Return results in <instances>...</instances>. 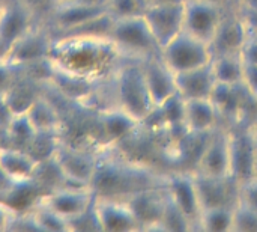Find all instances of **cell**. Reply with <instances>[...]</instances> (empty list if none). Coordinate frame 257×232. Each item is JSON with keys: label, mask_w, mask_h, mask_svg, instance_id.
I'll return each instance as SVG.
<instances>
[{"label": "cell", "mask_w": 257, "mask_h": 232, "mask_svg": "<svg viewBox=\"0 0 257 232\" xmlns=\"http://www.w3.org/2000/svg\"><path fill=\"white\" fill-rule=\"evenodd\" d=\"M123 56L107 36H60L54 38L50 65L65 74L101 83L111 80Z\"/></svg>", "instance_id": "obj_1"}, {"label": "cell", "mask_w": 257, "mask_h": 232, "mask_svg": "<svg viewBox=\"0 0 257 232\" xmlns=\"http://www.w3.org/2000/svg\"><path fill=\"white\" fill-rule=\"evenodd\" d=\"M166 178L167 172H158L149 165L126 157L117 146H102L90 189L95 196L125 201L139 192L163 187Z\"/></svg>", "instance_id": "obj_2"}, {"label": "cell", "mask_w": 257, "mask_h": 232, "mask_svg": "<svg viewBox=\"0 0 257 232\" xmlns=\"http://www.w3.org/2000/svg\"><path fill=\"white\" fill-rule=\"evenodd\" d=\"M114 106L143 122L155 109L143 72L142 60L123 57L111 77Z\"/></svg>", "instance_id": "obj_3"}, {"label": "cell", "mask_w": 257, "mask_h": 232, "mask_svg": "<svg viewBox=\"0 0 257 232\" xmlns=\"http://www.w3.org/2000/svg\"><path fill=\"white\" fill-rule=\"evenodd\" d=\"M110 39L114 42L123 57L145 60L160 56L161 53V48L143 17L114 20Z\"/></svg>", "instance_id": "obj_4"}, {"label": "cell", "mask_w": 257, "mask_h": 232, "mask_svg": "<svg viewBox=\"0 0 257 232\" xmlns=\"http://www.w3.org/2000/svg\"><path fill=\"white\" fill-rule=\"evenodd\" d=\"M53 42V32L44 21H39L9 45L6 57L14 65L23 69H30L50 60Z\"/></svg>", "instance_id": "obj_5"}, {"label": "cell", "mask_w": 257, "mask_h": 232, "mask_svg": "<svg viewBox=\"0 0 257 232\" xmlns=\"http://www.w3.org/2000/svg\"><path fill=\"white\" fill-rule=\"evenodd\" d=\"M160 57L175 74H178L211 63L212 51L208 42L182 30L161 48Z\"/></svg>", "instance_id": "obj_6"}, {"label": "cell", "mask_w": 257, "mask_h": 232, "mask_svg": "<svg viewBox=\"0 0 257 232\" xmlns=\"http://www.w3.org/2000/svg\"><path fill=\"white\" fill-rule=\"evenodd\" d=\"M101 148L102 146H98L95 143L90 145L89 140L68 142L62 136L54 159L66 177L90 186Z\"/></svg>", "instance_id": "obj_7"}, {"label": "cell", "mask_w": 257, "mask_h": 232, "mask_svg": "<svg viewBox=\"0 0 257 232\" xmlns=\"http://www.w3.org/2000/svg\"><path fill=\"white\" fill-rule=\"evenodd\" d=\"M250 36V26L238 6L227 9L209 42L212 57L220 54H241Z\"/></svg>", "instance_id": "obj_8"}, {"label": "cell", "mask_w": 257, "mask_h": 232, "mask_svg": "<svg viewBox=\"0 0 257 232\" xmlns=\"http://www.w3.org/2000/svg\"><path fill=\"white\" fill-rule=\"evenodd\" d=\"M98 134L101 146H119L133 139L142 128V122L117 106H107L98 110Z\"/></svg>", "instance_id": "obj_9"}, {"label": "cell", "mask_w": 257, "mask_h": 232, "mask_svg": "<svg viewBox=\"0 0 257 232\" xmlns=\"http://www.w3.org/2000/svg\"><path fill=\"white\" fill-rule=\"evenodd\" d=\"M166 192L170 201L187 216V219L193 223L194 231L197 229L199 217L202 214V204L197 192V186L194 181L193 171H173L167 172L166 178Z\"/></svg>", "instance_id": "obj_10"}, {"label": "cell", "mask_w": 257, "mask_h": 232, "mask_svg": "<svg viewBox=\"0 0 257 232\" xmlns=\"http://www.w3.org/2000/svg\"><path fill=\"white\" fill-rule=\"evenodd\" d=\"M230 146V177L242 184L254 178L257 162V142L248 125L244 128L229 130Z\"/></svg>", "instance_id": "obj_11"}, {"label": "cell", "mask_w": 257, "mask_h": 232, "mask_svg": "<svg viewBox=\"0 0 257 232\" xmlns=\"http://www.w3.org/2000/svg\"><path fill=\"white\" fill-rule=\"evenodd\" d=\"M226 11H227L226 8L214 5V3H206V2H199V0H185L184 32L209 44Z\"/></svg>", "instance_id": "obj_12"}, {"label": "cell", "mask_w": 257, "mask_h": 232, "mask_svg": "<svg viewBox=\"0 0 257 232\" xmlns=\"http://www.w3.org/2000/svg\"><path fill=\"white\" fill-rule=\"evenodd\" d=\"M196 172L212 177L230 175V146H229V128L218 127L208 134L205 146L197 159Z\"/></svg>", "instance_id": "obj_13"}, {"label": "cell", "mask_w": 257, "mask_h": 232, "mask_svg": "<svg viewBox=\"0 0 257 232\" xmlns=\"http://www.w3.org/2000/svg\"><path fill=\"white\" fill-rule=\"evenodd\" d=\"M202 208L226 207L235 208L239 204V184L229 177H212L193 171Z\"/></svg>", "instance_id": "obj_14"}, {"label": "cell", "mask_w": 257, "mask_h": 232, "mask_svg": "<svg viewBox=\"0 0 257 232\" xmlns=\"http://www.w3.org/2000/svg\"><path fill=\"white\" fill-rule=\"evenodd\" d=\"M157 44L163 48L184 30V3L149 5L143 15Z\"/></svg>", "instance_id": "obj_15"}, {"label": "cell", "mask_w": 257, "mask_h": 232, "mask_svg": "<svg viewBox=\"0 0 257 232\" xmlns=\"http://www.w3.org/2000/svg\"><path fill=\"white\" fill-rule=\"evenodd\" d=\"M38 199L69 223L93 202L95 193L90 187H59L39 195Z\"/></svg>", "instance_id": "obj_16"}, {"label": "cell", "mask_w": 257, "mask_h": 232, "mask_svg": "<svg viewBox=\"0 0 257 232\" xmlns=\"http://www.w3.org/2000/svg\"><path fill=\"white\" fill-rule=\"evenodd\" d=\"M41 20L23 0H6L0 12V42L9 48Z\"/></svg>", "instance_id": "obj_17"}, {"label": "cell", "mask_w": 257, "mask_h": 232, "mask_svg": "<svg viewBox=\"0 0 257 232\" xmlns=\"http://www.w3.org/2000/svg\"><path fill=\"white\" fill-rule=\"evenodd\" d=\"M125 201L131 207V210L140 225V229L161 231L160 220H161L164 205L167 201V192H166L164 186L139 192Z\"/></svg>", "instance_id": "obj_18"}, {"label": "cell", "mask_w": 257, "mask_h": 232, "mask_svg": "<svg viewBox=\"0 0 257 232\" xmlns=\"http://www.w3.org/2000/svg\"><path fill=\"white\" fill-rule=\"evenodd\" d=\"M95 210L98 214L101 231H140V225L126 201L95 196Z\"/></svg>", "instance_id": "obj_19"}, {"label": "cell", "mask_w": 257, "mask_h": 232, "mask_svg": "<svg viewBox=\"0 0 257 232\" xmlns=\"http://www.w3.org/2000/svg\"><path fill=\"white\" fill-rule=\"evenodd\" d=\"M39 162L26 149L11 145H0V169L15 184L32 183Z\"/></svg>", "instance_id": "obj_20"}, {"label": "cell", "mask_w": 257, "mask_h": 232, "mask_svg": "<svg viewBox=\"0 0 257 232\" xmlns=\"http://www.w3.org/2000/svg\"><path fill=\"white\" fill-rule=\"evenodd\" d=\"M142 65H143L148 89L155 107L161 106L170 97L178 94L175 72L163 62L160 56L145 59L142 60Z\"/></svg>", "instance_id": "obj_21"}, {"label": "cell", "mask_w": 257, "mask_h": 232, "mask_svg": "<svg viewBox=\"0 0 257 232\" xmlns=\"http://www.w3.org/2000/svg\"><path fill=\"white\" fill-rule=\"evenodd\" d=\"M221 116L209 98L185 100L184 130L191 134H209L220 127Z\"/></svg>", "instance_id": "obj_22"}, {"label": "cell", "mask_w": 257, "mask_h": 232, "mask_svg": "<svg viewBox=\"0 0 257 232\" xmlns=\"http://www.w3.org/2000/svg\"><path fill=\"white\" fill-rule=\"evenodd\" d=\"M175 79H176V91L184 100L209 98L217 83L211 63L190 71L178 72L175 74Z\"/></svg>", "instance_id": "obj_23"}, {"label": "cell", "mask_w": 257, "mask_h": 232, "mask_svg": "<svg viewBox=\"0 0 257 232\" xmlns=\"http://www.w3.org/2000/svg\"><path fill=\"white\" fill-rule=\"evenodd\" d=\"M245 98H251L242 85H224L215 83L209 100L217 107L221 119H239L245 109Z\"/></svg>", "instance_id": "obj_24"}, {"label": "cell", "mask_w": 257, "mask_h": 232, "mask_svg": "<svg viewBox=\"0 0 257 232\" xmlns=\"http://www.w3.org/2000/svg\"><path fill=\"white\" fill-rule=\"evenodd\" d=\"M26 113L32 121L33 127L36 128V131L60 133L63 136L65 124L62 119V113L59 107L45 94H41Z\"/></svg>", "instance_id": "obj_25"}, {"label": "cell", "mask_w": 257, "mask_h": 232, "mask_svg": "<svg viewBox=\"0 0 257 232\" xmlns=\"http://www.w3.org/2000/svg\"><path fill=\"white\" fill-rule=\"evenodd\" d=\"M36 133L38 131L29 119L27 113H14L5 128L2 145H11L15 148L27 149Z\"/></svg>", "instance_id": "obj_26"}, {"label": "cell", "mask_w": 257, "mask_h": 232, "mask_svg": "<svg viewBox=\"0 0 257 232\" xmlns=\"http://www.w3.org/2000/svg\"><path fill=\"white\" fill-rule=\"evenodd\" d=\"M211 68L217 83L242 85L244 59L242 54H220L211 60Z\"/></svg>", "instance_id": "obj_27"}, {"label": "cell", "mask_w": 257, "mask_h": 232, "mask_svg": "<svg viewBox=\"0 0 257 232\" xmlns=\"http://www.w3.org/2000/svg\"><path fill=\"white\" fill-rule=\"evenodd\" d=\"M233 211L235 208L214 207L202 210L199 217L197 231L227 232L233 229Z\"/></svg>", "instance_id": "obj_28"}, {"label": "cell", "mask_w": 257, "mask_h": 232, "mask_svg": "<svg viewBox=\"0 0 257 232\" xmlns=\"http://www.w3.org/2000/svg\"><path fill=\"white\" fill-rule=\"evenodd\" d=\"M27 210L32 213L39 231H69L68 220L48 208L38 198L27 207Z\"/></svg>", "instance_id": "obj_29"}, {"label": "cell", "mask_w": 257, "mask_h": 232, "mask_svg": "<svg viewBox=\"0 0 257 232\" xmlns=\"http://www.w3.org/2000/svg\"><path fill=\"white\" fill-rule=\"evenodd\" d=\"M161 231H194L193 223L187 219V216L170 201L167 195V201L164 205V211L160 220Z\"/></svg>", "instance_id": "obj_30"}, {"label": "cell", "mask_w": 257, "mask_h": 232, "mask_svg": "<svg viewBox=\"0 0 257 232\" xmlns=\"http://www.w3.org/2000/svg\"><path fill=\"white\" fill-rule=\"evenodd\" d=\"M149 8L148 0H108L107 12L114 20L143 17Z\"/></svg>", "instance_id": "obj_31"}, {"label": "cell", "mask_w": 257, "mask_h": 232, "mask_svg": "<svg viewBox=\"0 0 257 232\" xmlns=\"http://www.w3.org/2000/svg\"><path fill=\"white\" fill-rule=\"evenodd\" d=\"M69 231H101V225L95 210V199L83 213L69 220Z\"/></svg>", "instance_id": "obj_32"}, {"label": "cell", "mask_w": 257, "mask_h": 232, "mask_svg": "<svg viewBox=\"0 0 257 232\" xmlns=\"http://www.w3.org/2000/svg\"><path fill=\"white\" fill-rule=\"evenodd\" d=\"M233 232H256L257 213L238 204L233 211Z\"/></svg>", "instance_id": "obj_33"}, {"label": "cell", "mask_w": 257, "mask_h": 232, "mask_svg": "<svg viewBox=\"0 0 257 232\" xmlns=\"http://www.w3.org/2000/svg\"><path fill=\"white\" fill-rule=\"evenodd\" d=\"M23 68L14 65L6 56L0 57V97H3L21 75Z\"/></svg>", "instance_id": "obj_34"}, {"label": "cell", "mask_w": 257, "mask_h": 232, "mask_svg": "<svg viewBox=\"0 0 257 232\" xmlns=\"http://www.w3.org/2000/svg\"><path fill=\"white\" fill-rule=\"evenodd\" d=\"M239 204L257 213V178L239 184Z\"/></svg>", "instance_id": "obj_35"}, {"label": "cell", "mask_w": 257, "mask_h": 232, "mask_svg": "<svg viewBox=\"0 0 257 232\" xmlns=\"http://www.w3.org/2000/svg\"><path fill=\"white\" fill-rule=\"evenodd\" d=\"M242 86L253 101H257V63L244 60L242 71Z\"/></svg>", "instance_id": "obj_36"}, {"label": "cell", "mask_w": 257, "mask_h": 232, "mask_svg": "<svg viewBox=\"0 0 257 232\" xmlns=\"http://www.w3.org/2000/svg\"><path fill=\"white\" fill-rule=\"evenodd\" d=\"M18 213V208H15L12 204L0 198V231H9L11 225Z\"/></svg>", "instance_id": "obj_37"}, {"label": "cell", "mask_w": 257, "mask_h": 232, "mask_svg": "<svg viewBox=\"0 0 257 232\" xmlns=\"http://www.w3.org/2000/svg\"><path fill=\"white\" fill-rule=\"evenodd\" d=\"M41 21H45L54 8V0H23Z\"/></svg>", "instance_id": "obj_38"}, {"label": "cell", "mask_w": 257, "mask_h": 232, "mask_svg": "<svg viewBox=\"0 0 257 232\" xmlns=\"http://www.w3.org/2000/svg\"><path fill=\"white\" fill-rule=\"evenodd\" d=\"M241 54L245 62L257 63V36H250Z\"/></svg>", "instance_id": "obj_39"}, {"label": "cell", "mask_w": 257, "mask_h": 232, "mask_svg": "<svg viewBox=\"0 0 257 232\" xmlns=\"http://www.w3.org/2000/svg\"><path fill=\"white\" fill-rule=\"evenodd\" d=\"M236 6L242 12H257V0H238Z\"/></svg>", "instance_id": "obj_40"}, {"label": "cell", "mask_w": 257, "mask_h": 232, "mask_svg": "<svg viewBox=\"0 0 257 232\" xmlns=\"http://www.w3.org/2000/svg\"><path fill=\"white\" fill-rule=\"evenodd\" d=\"M199 2H206V3H214L218 6H223L226 9L235 8L236 6V0H199Z\"/></svg>", "instance_id": "obj_41"}, {"label": "cell", "mask_w": 257, "mask_h": 232, "mask_svg": "<svg viewBox=\"0 0 257 232\" xmlns=\"http://www.w3.org/2000/svg\"><path fill=\"white\" fill-rule=\"evenodd\" d=\"M149 5H178L185 3V0H148Z\"/></svg>", "instance_id": "obj_42"}, {"label": "cell", "mask_w": 257, "mask_h": 232, "mask_svg": "<svg viewBox=\"0 0 257 232\" xmlns=\"http://www.w3.org/2000/svg\"><path fill=\"white\" fill-rule=\"evenodd\" d=\"M248 128H250V131H251V134H253V137L256 139L257 142V118L251 122V124H248Z\"/></svg>", "instance_id": "obj_43"}, {"label": "cell", "mask_w": 257, "mask_h": 232, "mask_svg": "<svg viewBox=\"0 0 257 232\" xmlns=\"http://www.w3.org/2000/svg\"><path fill=\"white\" fill-rule=\"evenodd\" d=\"M6 51H8V48L0 42V57H2V56H6Z\"/></svg>", "instance_id": "obj_44"}, {"label": "cell", "mask_w": 257, "mask_h": 232, "mask_svg": "<svg viewBox=\"0 0 257 232\" xmlns=\"http://www.w3.org/2000/svg\"><path fill=\"white\" fill-rule=\"evenodd\" d=\"M68 2H72V0H54V6L60 5V3H68Z\"/></svg>", "instance_id": "obj_45"}, {"label": "cell", "mask_w": 257, "mask_h": 232, "mask_svg": "<svg viewBox=\"0 0 257 232\" xmlns=\"http://www.w3.org/2000/svg\"><path fill=\"white\" fill-rule=\"evenodd\" d=\"M5 2H6V0H0V12H2V9H3V6H5Z\"/></svg>", "instance_id": "obj_46"}, {"label": "cell", "mask_w": 257, "mask_h": 232, "mask_svg": "<svg viewBox=\"0 0 257 232\" xmlns=\"http://www.w3.org/2000/svg\"><path fill=\"white\" fill-rule=\"evenodd\" d=\"M254 178H257V162H256V169H254Z\"/></svg>", "instance_id": "obj_47"}, {"label": "cell", "mask_w": 257, "mask_h": 232, "mask_svg": "<svg viewBox=\"0 0 257 232\" xmlns=\"http://www.w3.org/2000/svg\"><path fill=\"white\" fill-rule=\"evenodd\" d=\"M236 5H238V0H236Z\"/></svg>", "instance_id": "obj_48"}]
</instances>
